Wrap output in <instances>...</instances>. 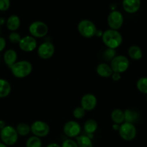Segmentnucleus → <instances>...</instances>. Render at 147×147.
<instances>
[{
    "mask_svg": "<svg viewBox=\"0 0 147 147\" xmlns=\"http://www.w3.org/2000/svg\"><path fill=\"white\" fill-rule=\"evenodd\" d=\"M12 86L10 82L4 78H0V98H4L10 94Z\"/></svg>",
    "mask_w": 147,
    "mask_h": 147,
    "instance_id": "18",
    "label": "nucleus"
},
{
    "mask_svg": "<svg viewBox=\"0 0 147 147\" xmlns=\"http://www.w3.org/2000/svg\"><path fill=\"white\" fill-rule=\"evenodd\" d=\"M0 133H1V129H0Z\"/></svg>",
    "mask_w": 147,
    "mask_h": 147,
    "instance_id": "41",
    "label": "nucleus"
},
{
    "mask_svg": "<svg viewBox=\"0 0 147 147\" xmlns=\"http://www.w3.org/2000/svg\"><path fill=\"white\" fill-rule=\"evenodd\" d=\"M42 145L41 139L35 136L29 137L25 143V147H42Z\"/></svg>",
    "mask_w": 147,
    "mask_h": 147,
    "instance_id": "25",
    "label": "nucleus"
},
{
    "mask_svg": "<svg viewBox=\"0 0 147 147\" xmlns=\"http://www.w3.org/2000/svg\"><path fill=\"white\" fill-rule=\"evenodd\" d=\"M17 134L19 136H26L31 133V128L29 124L26 123H20L17 124V127L15 128Z\"/></svg>",
    "mask_w": 147,
    "mask_h": 147,
    "instance_id": "24",
    "label": "nucleus"
},
{
    "mask_svg": "<svg viewBox=\"0 0 147 147\" xmlns=\"http://www.w3.org/2000/svg\"><path fill=\"white\" fill-rule=\"evenodd\" d=\"M9 40L13 44H19V42L21 40L22 37L18 32H12L10 34H9Z\"/></svg>",
    "mask_w": 147,
    "mask_h": 147,
    "instance_id": "29",
    "label": "nucleus"
},
{
    "mask_svg": "<svg viewBox=\"0 0 147 147\" xmlns=\"http://www.w3.org/2000/svg\"><path fill=\"white\" fill-rule=\"evenodd\" d=\"M0 34H1V26H0Z\"/></svg>",
    "mask_w": 147,
    "mask_h": 147,
    "instance_id": "40",
    "label": "nucleus"
},
{
    "mask_svg": "<svg viewBox=\"0 0 147 147\" xmlns=\"http://www.w3.org/2000/svg\"><path fill=\"white\" fill-rule=\"evenodd\" d=\"M37 53L40 58L43 60H48L53 57L55 53L54 45L50 42H44L38 46Z\"/></svg>",
    "mask_w": 147,
    "mask_h": 147,
    "instance_id": "10",
    "label": "nucleus"
},
{
    "mask_svg": "<svg viewBox=\"0 0 147 147\" xmlns=\"http://www.w3.org/2000/svg\"><path fill=\"white\" fill-rule=\"evenodd\" d=\"M124 115H125V122L133 123V124L138 121L139 119V114L138 112L131 109H126L124 111Z\"/></svg>",
    "mask_w": 147,
    "mask_h": 147,
    "instance_id": "22",
    "label": "nucleus"
},
{
    "mask_svg": "<svg viewBox=\"0 0 147 147\" xmlns=\"http://www.w3.org/2000/svg\"><path fill=\"white\" fill-rule=\"evenodd\" d=\"M19 47L24 53H31L37 48V42L35 37L31 35H27L22 37L19 42Z\"/></svg>",
    "mask_w": 147,
    "mask_h": 147,
    "instance_id": "12",
    "label": "nucleus"
},
{
    "mask_svg": "<svg viewBox=\"0 0 147 147\" xmlns=\"http://www.w3.org/2000/svg\"><path fill=\"white\" fill-rule=\"evenodd\" d=\"M0 138L3 144L8 146H13L18 141L19 135L16 129L10 125H6L1 129Z\"/></svg>",
    "mask_w": 147,
    "mask_h": 147,
    "instance_id": "3",
    "label": "nucleus"
},
{
    "mask_svg": "<svg viewBox=\"0 0 147 147\" xmlns=\"http://www.w3.org/2000/svg\"><path fill=\"white\" fill-rule=\"evenodd\" d=\"M128 55L133 60H139L143 57V52L141 47L137 45H131L128 50Z\"/></svg>",
    "mask_w": 147,
    "mask_h": 147,
    "instance_id": "20",
    "label": "nucleus"
},
{
    "mask_svg": "<svg viewBox=\"0 0 147 147\" xmlns=\"http://www.w3.org/2000/svg\"><path fill=\"white\" fill-rule=\"evenodd\" d=\"M6 27L10 31L16 32L20 27L21 20L16 14H12L6 20Z\"/></svg>",
    "mask_w": 147,
    "mask_h": 147,
    "instance_id": "15",
    "label": "nucleus"
},
{
    "mask_svg": "<svg viewBox=\"0 0 147 147\" xmlns=\"http://www.w3.org/2000/svg\"><path fill=\"white\" fill-rule=\"evenodd\" d=\"M29 32L30 35L35 38H43L47 35L48 32V27L42 21L33 22L29 26Z\"/></svg>",
    "mask_w": 147,
    "mask_h": 147,
    "instance_id": "6",
    "label": "nucleus"
},
{
    "mask_svg": "<svg viewBox=\"0 0 147 147\" xmlns=\"http://www.w3.org/2000/svg\"><path fill=\"white\" fill-rule=\"evenodd\" d=\"M10 69L14 77L22 79L31 74L33 71V65L28 60H20L16 62Z\"/></svg>",
    "mask_w": 147,
    "mask_h": 147,
    "instance_id": "2",
    "label": "nucleus"
},
{
    "mask_svg": "<svg viewBox=\"0 0 147 147\" xmlns=\"http://www.w3.org/2000/svg\"><path fill=\"white\" fill-rule=\"evenodd\" d=\"M98 129V123L95 119H88L84 124V129L87 134L92 135L97 131Z\"/></svg>",
    "mask_w": 147,
    "mask_h": 147,
    "instance_id": "21",
    "label": "nucleus"
},
{
    "mask_svg": "<svg viewBox=\"0 0 147 147\" xmlns=\"http://www.w3.org/2000/svg\"><path fill=\"white\" fill-rule=\"evenodd\" d=\"M110 29L119 30L122 27L124 22V17L122 13L118 10H112L109 13L107 19Z\"/></svg>",
    "mask_w": 147,
    "mask_h": 147,
    "instance_id": "8",
    "label": "nucleus"
},
{
    "mask_svg": "<svg viewBox=\"0 0 147 147\" xmlns=\"http://www.w3.org/2000/svg\"><path fill=\"white\" fill-rule=\"evenodd\" d=\"M5 126H6L5 122H4L3 120H0V129H3Z\"/></svg>",
    "mask_w": 147,
    "mask_h": 147,
    "instance_id": "38",
    "label": "nucleus"
},
{
    "mask_svg": "<svg viewBox=\"0 0 147 147\" xmlns=\"http://www.w3.org/2000/svg\"><path fill=\"white\" fill-rule=\"evenodd\" d=\"M10 0H0V11H6L10 9Z\"/></svg>",
    "mask_w": 147,
    "mask_h": 147,
    "instance_id": "31",
    "label": "nucleus"
},
{
    "mask_svg": "<svg viewBox=\"0 0 147 147\" xmlns=\"http://www.w3.org/2000/svg\"><path fill=\"white\" fill-rule=\"evenodd\" d=\"M102 40L107 48L115 50L122 45V36L118 30L108 29L103 32Z\"/></svg>",
    "mask_w": 147,
    "mask_h": 147,
    "instance_id": "1",
    "label": "nucleus"
},
{
    "mask_svg": "<svg viewBox=\"0 0 147 147\" xmlns=\"http://www.w3.org/2000/svg\"><path fill=\"white\" fill-rule=\"evenodd\" d=\"M102 34H103V32L100 30H97L96 32V34H95V36H97V37H102Z\"/></svg>",
    "mask_w": 147,
    "mask_h": 147,
    "instance_id": "34",
    "label": "nucleus"
},
{
    "mask_svg": "<svg viewBox=\"0 0 147 147\" xmlns=\"http://www.w3.org/2000/svg\"><path fill=\"white\" fill-rule=\"evenodd\" d=\"M6 45H7V41L5 38L0 36V53L5 49Z\"/></svg>",
    "mask_w": 147,
    "mask_h": 147,
    "instance_id": "32",
    "label": "nucleus"
},
{
    "mask_svg": "<svg viewBox=\"0 0 147 147\" xmlns=\"http://www.w3.org/2000/svg\"><path fill=\"white\" fill-rule=\"evenodd\" d=\"M118 133L122 140L125 142H131L136 137L137 129L133 123L124 122L120 126Z\"/></svg>",
    "mask_w": 147,
    "mask_h": 147,
    "instance_id": "7",
    "label": "nucleus"
},
{
    "mask_svg": "<svg viewBox=\"0 0 147 147\" xmlns=\"http://www.w3.org/2000/svg\"><path fill=\"white\" fill-rule=\"evenodd\" d=\"M61 147H79L76 141L71 139H67L62 142Z\"/></svg>",
    "mask_w": 147,
    "mask_h": 147,
    "instance_id": "30",
    "label": "nucleus"
},
{
    "mask_svg": "<svg viewBox=\"0 0 147 147\" xmlns=\"http://www.w3.org/2000/svg\"><path fill=\"white\" fill-rule=\"evenodd\" d=\"M110 65L113 73L121 74L127 71L130 66V62L128 57L122 55H116L111 60Z\"/></svg>",
    "mask_w": 147,
    "mask_h": 147,
    "instance_id": "5",
    "label": "nucleus"
},
{
    "mask_svg": "<svg viewBox=\"0 0 147 147\" xmlns=\"http://www.w3.org/2000/svg\"><path fill=\"white\" fill-rule=\"evenodd\" d=\"M6 20H5L4 17H0V26H2L4 24H6Z\"/></svg>",
    "mask_w": 147,
    "mask_h": 147,
    "instance_id": "36",
    "label": "nucleus"
},
{
    "mask_svg": "<svg viewBox=\"0 0 147 147\" xmlns=\"http://www.w3.org/2000/svg\"><path fill=\"white\" fill-rule=\"evenodd\" d=\"M46 147H61V145H59V144L50 143V144H48Z\"/></svg>",
    "mask_w": 147,
    "mask_h": 147,
    "instance_id": "35",
    "label": "nucleus"
},
{
    "mask_svg": "<svg viewBox=\"0 0 147 147\" xmlns=\"http://www.w3.org/2000/svg\"><path fill=\"white\" fill-rule=\"evenodd\" d=\"M115 56H116V52L113 49L107 48L102 53V58L105 61H111Z\"/></svg>",
    "mask_w": 147,
    "mask_h": 147,
    "instance_id": "27",
    "label": "nucleus"
},
{
    "mask_svg": "<svg viewBox=\"0 0 147 147\" xmlns=\"http://www.w3.org/2000/svg\"><path fill=\"white\" fill-rule=\"evenodd\" d=\"M86 111L84 110L81 106L75 108L73 111V116L76 119H82L84 117Z\"/></svg>",
    "mask_w": 147,
    "mask_h": 147,
    "instance_id": "28",
    "label": "nucleus"
},
{
    "mask_svg": "<svg viewBox=\"0 0 147 147\" xmlns=\"http://www.w3.org/2000/svg\"><path fill=\"white\" fill-rule=\"evenodd\" d=\"M81 107L86 111H91L96 108L97 105V99L94 94L86 93L81 98Z\"/></svg>",
    "mask_w": 147,
    "mask_h": 147,
    "instance_id": "13",
    "label": "nucleus"
},
{
    "mask_svg": "<svg viewBox=\"0 0 147 147\" xmlns=\"http://www.w3.org/2000/svg\"><path fill=\"white\" fill-rule=\"evenodd\" d=\"M111 120L114 123L121 125L125 122L124 111L120 109H115L112 111L110 115Z\"/></svg>",
    "mask_w": 147,
    "mask_h": 147,
    "instance_id": "19",
    "label": "nucleus"
},
{
    "mask_svg": "<svg viewBox=\"0 0 147 147\" xmlns=\"http://www.w3.org/2000/svg\"><path fill=\"white\" fill-rule=\"evenodd\" d=\"M77 30L80 35L84 38H92L97 30L96 25L89 20H82L78 23Z\"/></svg>",
    "mask_w": 147,
    "mask_h": 147,
    "instance_id": "4",
    "label": "nucleus"
},
{
    "mask_svg": "<svg viewBox=\"0 0 147 147\" xmlns=\"http://www.w3.org/2000/svg\"><path fill=\"white\" fill-rule=\"evenodd\" d=\"M141 0H122V9L128 14L136 13L141 7Z\"/></svg>",
    "mask_w": 147,
    "mask_h": 147,
    "instance_id": "14",
    "label": "nucleus"
},
{
    "mask_svg": "<svg viewBox=\"0 0 147 147\" xmlns=\"http://www.w3.org/2000/svg\"><path fill=\"white\" fill-rule=\"evenodd\" d=\"M96 72L98 76L105 78L111 77L113 73L110 65L106 63H99L96 67Z\"/></svg>",
    "mask_w": 147,
    "mask_h": 147,
    "instance_id": "16",
    "label": "nucleus"
},
{
    "mask_svg": "<svg viewBox=\"0 0 147 147\" xmlns=\"http://www.w3.org/2000/svg\"><path fill=\"white\" fill-rule=\"evenodd\" d=\"M120 125L119 124H116V123H114L113 125H112V129H114V130L115 131H119L120 129Z\"/></svg>",
    "mask_w": 147,
    "mask_h": 147,
    "instance_id": "37",
    "label": "nucleus"
},
{
    "mask_svg": "<svg viewBox=\"0 0 147 147\" xmlns=\"http://www.w3.org/2000/svg\"><path fill=\"white\" fill-rule=\"evenodd\" d=\"M111 78H112V80H113V81H119L121 79V74L118 73H113L112 76H111Z\"/></svg>",
    "mask_w": 147,
    "mask_h": 147,
    "instance_id": "33",
    "label": "nucleus"
},
{
    "mask_svg": "<svg viewBox=\"0 0 147 147\" xmlns=\"http://www.w3.org/2000/svg\"><path fill=\"white\" fill-rule=\"evenodd\" d=\"M0 147H7V146L4 144H3L2 142H0Z\"/></svg>",
    "mask_w": 147,
    "mask_h": 147,
    "instance_id": "39",
    "label": "nucleus"
},
{
    "mask_svg": "<svg viewBox=\"0 0 147 147\" xmlns=\"http://www.w3.org/2000/svg\"><path fill=\"white\" fill-rule=\"evenodd\" d=\"M136 88L140 93L147 95V77L140 78L137 80Z\"/></svg>",
    "mask_w": 147,
    "mask_h": 147,
    "instance_id": "26",
    "label": "nucleus"
},
{
    "mask_svg": "<svg viewBox=\"0 0 147 147\" xmlns=\"http://www.w3.org/2000/svg\"><path fill=\"white\" fill-rule=\"evenodd\" d=\"M76 142L79 147H93V143L89 136L82 135L76 138Z\"/></svg>",
    "mask_w": 147,
    "mask_h": 147,
    "instance_id": "23",
    "label": "nucleus"
},
{
    "mask_svg": "<svg viewBox=\"0 0 147 147\" xmlns=\"http://www.w3.org/2000/svg\"><path fill=\"white\" fill-rule=\"evenodd\" d=\"M63 133L69 138H76L82 131V127L77 121H69L64 124L63 128Z\"/></svg>",
    "mask_w": 147,
    "mask_h": 147,
    "instance_id": "11",
    "label": "nucleus"
},
{
    "mask_svg": "<svg viewBox=\"0 0 147 147\" xmlns=\"http://www.w3.org/2000/svg\"><path fill=\"white\" fill-rule=\"evenodd\" d=\"M31 133L33 136H37L39 138H43L47 136L50 133V126L46 122L43 121L37 120L33 122L30 125Z\"/></svg>",
    "mask_w": 147,
    "mask_h": 147,
    "instance_id": "9",
    "label": "nucleus"
},
{
    "mask_svg": "<svg viewBox=\"0 0 147 147\" xmlns=\"http://www.w3.org/2000/svg\"><path fill=\"white\" fill-rule=\"evenodd\" d=\"M4 62L9 67L12 66L17 61V53L13 49L6 50L3 55Z\"/></svg>",
    "mask_w": 147,
    "mask_h": 147,
    "instance_id": "17",
    "label": "nucleus"
},
{
    "mask_svg": "<svg viewBox=\"0 0 147 147\" xmlns=\"http://www.w3.org/2000/svg\"><path fill=\"white\" fill-rule=\"evenodd\" d=\"M146 101H147V96H146Z\"/></svg>",
    "mask_w": 147,
    "mask_h": 147,
    "instance_id": "42",
    "label": "nucleus"
}]
</instances>
